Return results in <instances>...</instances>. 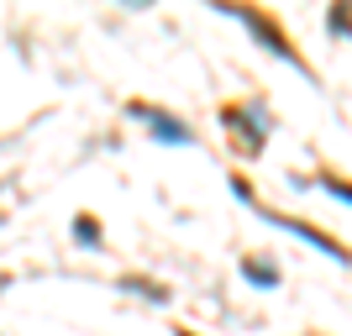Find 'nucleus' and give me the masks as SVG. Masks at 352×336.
Masks as SVG:
<instances>
[{
    "label": "nucleus",
    "mask_w": 352,
    "mask_h": 336,
    "mask_svg": "<svg viewBox=\"0 0 352 336\" xmlns=\"http://www.w3.org/2000/svg\"><path fill=\"white\" fill-rule=\"evenodd\" d=\"M242 16H248V27H252V32H258V37H263V43H268V47H274V53H284V58H289V43H284L279 32L268 27L263 16H252V11H242Z\"/></svg>",
    "instance_id": "obj_1"
},
{
    "label": "nucleus",
    "mask_w": 352,
    "mask_h": 336,
    "mask_svg": "<svg viewBox=\"0 0 352 336\" xmlns=\"http://www.w3.org/2000/svg\"><path fill=\"white\" fill-rule=\"evenodd\" d=\"M147 121H153V126H158V137H168V142H190V132H184V126H179L174 116H163V111H142Z\"/></svg>",
    "instance_id": "obj_2"
},
{
    "label": "nucleus",
    "mask_w": 352,
    "mask_h": 336,
    "mask_svg": "<svg viewBox=\"0 0 352 336\" xmlns=\"http://www.w3.org/2000/svg\"><path fill=\"white\" fill-rule=\"evenodd\" d=\"M242 273H248L252 284H279V273H274V268H263V263H248Z\"/></svg>",
    "instance_id": "obj_3"
},
{
    "label": "nucleus",
    "mask_w": 352,
    "mask_h": 336,
    "mask_svg": "<svg viewBox=\"0 0 352 336\" xmlns=\"http://www.w3.org/2000/svg\"><path fill=\"white\" fill-rule=\"evenodd\" d=\"M179 336H190V331H179Z\"/></svg>",
    "instance_id": "obj_4"
}]
</instances>
